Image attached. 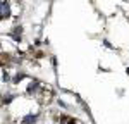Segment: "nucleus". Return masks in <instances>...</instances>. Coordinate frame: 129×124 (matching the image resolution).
Listing matches in <instances>:
<instances>
[{
	"instance_id": "nucleus-1",
	"label": "nucleus",
	"mask_w": 129,
	"mask_h": 124,
	"mask_svg": "<svg viewBox=\"0 0 129 124\" xmlns=\"http://www.w3.org/2000/svg\"><path fill=\"white\" fill-rule=\"evenodd\" d=\"M10 16V5L9 2L5 0H0V19H5Z\"/></svg>"
}]
</instances>
